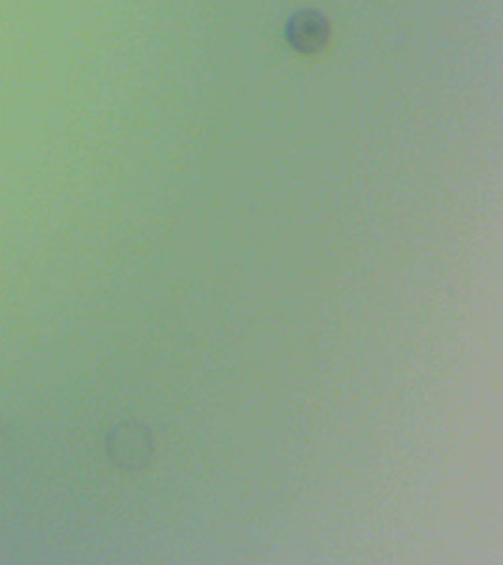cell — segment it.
<instances>
[{
	"label": "cell",
	"instance_id": "obj_1",
	"mask_svg": "<svg viewBox=\"0 0 503 565\" xmlns=\"http://www.w3.org/2000/svg\"><path fill=\"white\" fill-rule=\"evenodd\" d=\"M329 36L327 21L315 12H298L287 25V39L300 52H317Z\"/></svg>",
	"mask_w": 503,
	"mask_h": 565
}]
</instances>
